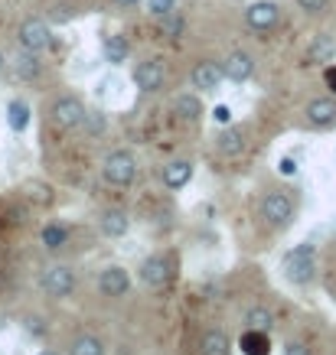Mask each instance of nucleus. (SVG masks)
<instances>
[{
  "label": "nucleus",
  "mask_w": 336,
  "mask_h": 355,
  "mask_svg": "<svg viewBox=\"0 0 336 355\" xmlns=\"http://www.w3.org/2000/svg\"><path fill=\"white\" fill-rule=\"evenodd\" d=\"M101 173H105V180H108L111 186H131L137 180V160H134L128 150H115L105 157Z\"/></svg>",
  "instance_id": "obj_2"
},
{
  "label": "nucleus",
  "mask_w": 336,
  "mask_h": 355,
  "mask_svg": "<svg viewBox=\"0 0 336 355\" xmlns=\"http://www.w3.org/2000/svg\"><path fill=\"white\" fill-rule=\"evenodd\" d=\"M284 277L291 284H310L314 280V245H297L291 248L281 261Z\"/></svg>",
  "instance_id": "obj_1"
},
{
  "label": "nucleus",
  "mask_w": 336,
  "mask_h": 355,
  "mask_svg": "<svg viewBox=\"0 0 336 355\" xmlns=\"http://www.w3.org/2000/svg\"><path fill=\"white\" fill-rule=\"evenodd\" d=\"M216 147H219L222 157H235V153H242L245 150V130L242 128H226L222 134H219Z\"/></svg>",
  "instance_id": "obj_19"
},
{
  "label": "nucleus",
  "mask_w": 336,
  "mask_h": 355,
  "mask_svg": "<svg viewBox=\"0 0 336 355\" xmlns=\"http://www.w3.org/2000/svg\"><path fill=\"white\" fill-rule=\"evenodd\" d=\"M82 128H85L88 134H101V130H105V114H101V111H85Z\"/></svg>",
  "instance_id": "obj_29"
},
{
  "label": "nucleus",
  "mask_w": 336,
  "mask_h": 355,
  "mask_svg": "<svg viewBox=\"0 0 336 355\" xmlns=\"http://www.w3.org/2000/svg\"><path fill=\"white\" fill-rule=\"evenodd\" d=\"M281 20V7L274 0H255L251 7H245V26L255 33H268Z\"/></svg>",
  "instance_id": "obj_5"
},
{
  "label": "nucleus",
  "mask_w": 336,
  "mask_h": 355,
  "mask_svg": "<svg viewBox=\"0 0 336 355\" xmlns=\"http://www.w3.org/2000/svg\"><path fill=\"white\" fill-rule=\"evenodd\" d=\"M7 124H10L17 134H23V130L30 128V105L20 101V98H13L10 105H7Z\"/></svg>",
  "instance_id": "obj_21"
},
{
  "label": "nucleus",
  "mask_w": 336,
  "mask_h": 355,
  "mask_svg": "<svg viewBox=\"0 0 336 355\" xmlns=\"http://www.w3.org/2000/svg\"><path fill=\"white\" fill-rule=\"evenodd\" d=\"M307 124L317 130H326L336 124V98H314L310 105H307Z\"/></svg>",
  "instance_id": "obj_10"
},
{
  "label": "nucleus",
  "mask_w": 336,
  "mask_h": 355,
  "mask_svg": "<svg viewBox=\"0 0 336 355\" xmlns=\"http://www.w3.org/2000/svg\"><path fill=\"white\" fill-rule=\"evenodd\" d=\"M40 355H59V352H53V349H43V352H40Z\"/></svg>",
  "instance_id": "obj_37"
},
{
  "label": "nucleus",
  "mask_w": 336,
  "mask_h": 355,
  "mask_svg": "<svg viewBox=\"0 0 336 355\" xmlns=\"http://www.w3.org/2000/svg\"><path fill=\"white\" fill-rule=\"evenodd\" d=\"M128 287H131V277L124 268H105L101 277H98V291L105 293V297H124Z\"/></svg>",
  "instance_id": "obj_12"
},
{
  "label": "nucleus",
  "mask_w": 336,
  "mask_h": 355,
  "mask_svg": "<svg viewBox=\"0 0 336 355\" xmlns=\"http://www.w3.org/2000/svg\"><path fill=\"white\" fill-rule=\"evenodd\" d=\"M228 336L219 333V329H212V333H206L203 339H199V355H228Z\"/></svg>",
  "instance_id": "obj_22"
},
{
  "label": "nucleus",
  "mask_w": 336,
  "mask_h": 355,
  "mask_svg": "<svg viewBox=\"0 0 336 355\" xmlns=\"http://www.w3.org/2000/svg\"><path fill=\"white\" fill-rule=\"evenodd\" d=\"M190 180H193V166L186 160H174L163 166V183H167V189H183Z\"/></svg>",
  "instance_id": "obj_18"
},
{
  "label": "nucleus",
  "mask_w": 336,
  "mask_h": 355,
  "mask_svg": "<svg viewBox=\"0 0 336 355\" xmlns=\"http://www.w3.org/2000/svg\"><path fill=\"white\" fill-rule=\"evenodd\" d=\"M43 291L49 297H69V293L76 291V270L65 268V264H56V268H46L43 274Z\"/></svg>",
  "instance_id": "obj_8"
},
{
  "label": "nucleus",
  "mask_w": 336,
  "mask_h": 355,
  "mask_svg": "<svg viewBox=\"0 0 336 355\" xmlns=\"http://www.w3.org/2000/svg\"><path fill=\"white\" fill-rule=\"evenodd\" d=\"M183 30H186V20H183V13H180V10H174L170 17H163V20H160V33L167 36V40H180V36H183Z\"/></svg>",
  "instance_id": "obj_25"
},
{
  "label": "nucleus",
  "mask_w": 336,
  "mask_h": 355,
  "mask_svg": "<svg viewBox=\"0 0 336 355\" xmlns=\"http://www.w3.org/2000/svg\"><path fill=\"white\" fill-rule=\"evenodd\" d=\"M131 78H134V85L141 88V92L153 95V92H160V88H163V82H167V72H163V62H160V59H144V62L134 65Z\"/></svg>",
  "instance_id": "obj_7"
},
{
  "label": "nucleus",
  "mask_w": 336,
  "mask_h": 355,
  "mask_svg": "<svg viewBox=\"0 0 336 355\" xmlns=\"http://www.w3.org/2000/svg\"><path fill=\"white\" fill-rule=\"evenodd\" d=\"M98 228L108 238H121L128 232V212H124V209H105V212L98 216Z\"/></svg>",
  "instance_id": "obj_15"
},
{
  "label": "nucleus",
  "mask_w": 336,
  "mask_h": 355,
  "mask_svg": "<svg viewBox=\"0 0 336 355\" xmlns=\"http://www.w3.org/2000/svg\"><path fill=\"white\" fill-rule=\"evenodd\" d=\"M141 0H115V7H121V10H128V7H137Z\"/></svg>",
  "instance_id": "obj_34"
},
{
  "label": "nucleus",
  "mask_w": 336,
  "mask_h": 355,
  "mask_svg": "<svg viewBox=\"0 0 336 355\" xmlns=\"http://www.w3.org/2000/svg\"><path fill=\"white\" fill-rule=\"evenodd\" d=\"M324 78H326V85L333 88V95H336V65H326V72H324Z\"/></svg>",
  "instance_id": "obj_32"
},
{
  "label": "nucleus",
  "mask_w": 336,
  "mask_h": 355,
  "mask_svg": "<svg viewBox=\"0 0 336 355\" xmlns=\"http://www.w3.org/2000/svg\"><path fill=\"white\" fill-rule=\"evenodd\" d=\"M141 280L147 287H163L167 280H170V261L160 258V254H153L141 264Z\"/></svg>",
  "instance_id": "obj_13"
},
{
  "label": "nucleus",
  "mask_w": 336,
  "mask_h": 355,
  "mask_svg": "<svg viewBox=\"0 0 336 355\" xmlns=\"http://www.w3.org/2000/svg\"><path fill=\"white\" fill-rule=\"evenodd\" d=\"M239 345L245 355H268V349H271V345H268V336L261 333V329H245Z\"/></svg>",
  "instance_id": "obj_23"
},
{
  "label": "nucleus",
  "mask_w": 336,
  "mask_h": 355,
  "mask_svg": "<svg viewBox=\"0 0 336 355\" xmlns=\"http://www.w3.org/2000/svg\"><path fill=\"white\" fill-rule=\"evenodd\" d=\"M261 216L271 228H287L294 218V199L284 189H274V193L264 196V202H261Z\"/></svg>",
  "instance_id": "obj_4"
},
{
  "label": "nucleus",
  "mask_w": 336,
  "mask_h": 355,
  "mask_svg": "<svg viewBox=\"0 0 336 355\" xmlns=\"http://www.w3.org/2000/svg\"><path fill=\"white\" fill-rule=\"evenodd\" d=\"M222 72H226L228 82H249L255 76V59H251L245 49H235L228 53V59L222 62Z\"/></svg>",
  "instance_id": "obj_11"
},
{
  "label": "nucleus",
  "mask_w": 336,
  "mask_h": 355,
  "mask_svg": "<svg viewBox=\"0 0 336 355\" xmlns=\"http://www.w3.org/2000/svg\"><path fill=\"white\" fill-rule=\"evenodd\" d=\"M245 323H249V329H261V333H268V329H271V313L264 310V306H255V310L245 313Z\"/></svg>",
  "instance_id": "obj_26"
},
{
  "label": "nucleus",
  "mask_w": 336,
  "mask_h": 355,
  "mask_svg": "<svg viewBox=\"0 0 336 355\" xmlns=\"http://www.w3.org/2000/svg\"><path fill=\"white\" fill-rule=\"evenodd\" d=\"M17 43H20V49H26V53H46L49 46H53V33H49V26H46V20H36V17H30V20L20 23V30H17Z\"/></svg>",
  "instance_id": "obj_3"
},
{
  "label": "nucleus",
  "mask_w": 336,
  "mask_h": 355,
  "mask_svg": "<svg viewBox=\"0 0 336 355\" xmlns=\"http://www.w3.org/2000/svg\"><path fill=\"white\" fill-rule=\"evenodd\" d=\"M222 78H226L222 65H219L216 59H203V62L193 65V72H190V85L199 88V92H216V88L222 85Z\"/></svg>",
  "instance_id": "obj_9"
},
{
  "label": "nucleus",
  "mask_w": 336,
  "mask_h": 355,
  "mask_svg": "<svg viewBox=\"0 0 336 355\" xmlns=\"http://www.w3.org/2000/svg\"><path fill=\"white\" fill-rule=\"evenodd\" d=\"M131 55V43L121 36V33H111V36H105V59H108L111 65H124Z\"/></svg>",
  "instance_id": "obj_20"
},
{
  "label": "nucleus",
  "mask_w": 336,
  "mask_h": 355,
  "mask_svg": "<svg viewBox=\"0 0 336 355\" xmlns=\"http://www.w3.org/2000/svg\"><path fill=\"white\" fill-rule=\"evenodd\" d=\"M281 170H284V173H287V176H291V173H294V170H297V166H294V160H281Z\"/></svg>",
  "instance_id": "obj_35"
},
{
  "label": "nucleus",
  "mask_w": 336,
  "mask_h": 355,
  "mask_svg": "<svg viewBox=\"0 0 336 355\" xmlns=\"http://www.w3.org/2000/svg\"><path fill=\"white\" fill-rule=\"evenodd\" d=\"M3 69H7V62H3V53H0V72H3Z\"/></svg>",
  "instance_id": "obj_36"
},
{
  "label": "nucleus",
  "mask_w": 336,
  "mask_h": 355,
  "mask_svg": "<svg viewBox=\"0 0 336 355\" xmlns=\"http://www.w3.org/2000/svg\"><path fill=\"white\" fill-rule=\"evenodd\" d=\"M333 55H336V36L333 33H320L314 43L307 46V62L320 65V62H330Z\"/></svg>",
  "instance_id": "obj_16"
},
{
  "label": "nucleus",
  "mask_w": 336,
  "mask_h": 355,
  "mask_svg": "<svg viewBox=\"0 0 336 355\" xmlns=\"http://www.w3.org/2000/svg\"><path fill=\"white\" fill-rule=\"evenodd\" d=\"M176 10V0H147V13H151L153 20H163V17H170Z\"/></svg>",
  "instance_id": "obj_28"
},
{
  "label": "nucleus",
  "mask_w": 336,
  "mask_h": 355,
  "mask_svg": "<svg viewBox=\"0 0 336 355\" xmlns=\"http://www.w3.org/2000/svg\"><path fill=\"white\" fill-rule=\"evenodd\" d=\"M294 3H297V7H301L307 17H317V13L326 10V3H330V0H294Z\"/></svg>",
  "instance_id": "obj_30"
},
{
  "label": "nucleus",
  "mask_w": 336,
  "mask_h": 355,
  "mask_svg": "<svg viewBox=\"0 0 336 355\" xmlns=\"http://www.w3.org/2000/svg\"><path fill=\"white\" fill-rule=\"evenodd\" d=\"M53 124L56 128H62V130H72V128H82V118H85V105L78 101L76 95H62V98H56V105H53Z\"/></svg>",
  "instance_id": "obj_6"
},
{
  "label": "nucleus",
  "mask_w": 336,
  "mask_h": 355,
  "mask_svg": "<svg viewBox=\"0 0 336 355\" xmlns=\"http://www.w3.org/2000/svg\"><path fill=\"white\" fill-rule=\"evenodd\" d=\"M216 121H219V124H228V121H232V111H228L226 105H219V108H216Z\"/></svg>",
  "instance_id": "obj_33"
},
{
  "label": "nucleus",
  "mask_w": 336,
  "mask_h": 355,
  "mask_svg": "<svg viewBox=\"0 0 336 355\" xmlns=\"http://www.w3.org/2000/svg\"><path fill=\"white\" fill-rule=\"evenodd\" d=\"M40 72H43V62H40V55H36V53H26V49H20V55L13 59V76L23 78V82H33V78H40Z\"/></svg>",
  "instance_id": "obj_17"
},
{
  "label": "nucleus",
  "mask_w": 336,
  "mask_h": 355,
  "mask_svg": "<svg viewBox=\"0 0 336 355\" xmlns=\"http://www.w3.org/2000/svg\"><path fill=\"white\" fill-rule=\"evenodd\" d=\"M69 355H105V345H101L98 336H78L72 349H69Z\"/></svg>",
  "instance_id": "obj_24"
},
{
  "label": "nucleus",
  "mask_w": 336,
  "mask_h": 355,
  "mask_svg": "<svg viewBox=\"0 0 336 355\" xmlns=\"http://www.w3.org/2000/svg\"><path fill=\"white\" fill-rule=\"evenodd\" d=\"M65 238H69V232H65L62 225H46L43 228V245L49 248V251H59V248L65 245Z\"/></svg>",
  "instance_id": "obj_27"
},
{
  "label": "nucleus",
  "mask_w": 336,
  "mask_h": 355,
  "mask_svg": "<svg viewBox=\"0 0 336 355\" xmlns=\"http://www.w3.org/2000/svg\"><path fill=\"white\" fill-rule=\"evenodd\" d=\"M284 355H310V349H307L304 343H291L287 349H284Z\"/></svg>",
  "instance_id": "obj_31"
},
{
  "label": "nucleus",
  "mask_w": 336,
  "mask_h": 355,
  "mask_svg": "<svg viewBox=\"0 0 336 355\" xmlns=\"http://www.w3.org/2000/svg\"><path fill=\"white\" fill-rule=\"evenodd\" d=\"M174 114L186 124H193V121L203 118V101L193 95V92H183V95L174 98Z\"/></svg>",
  "instance_id": "obj_14"
}]
</instances>
